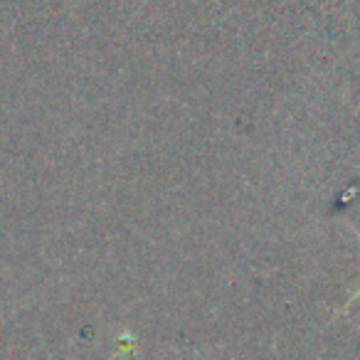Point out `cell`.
<instances>
[{
	"mask_svg": "<svg viewBox=\"0 0 360 360\" xmlns=\"http://www.w3.org/2000/svg\"><path fill=\"white\" fill-rule=\"evenodd\" d=\"M358 299H360V286H358V289L353 291V296H350V299H348V304H345V309H348L350 304H355V301H358Z\"/></svg>",
	"mask_w": 360,
	"mask_h": 360,
	"instance_id": "1",
	"label": "cell"
},
{
	"mask_svg": "<svg viewBox=\"0 0 360 360\" xmlns=\"http://www.w3.org/2000/svg\"><path fill=\"white\" fill-rule=\"evenodd\" d=\"M350 230H353V227H350ZM353 232H355V237H358V240H360V232H358V230H353Z\"/></svg>",
	"mask_w": 360,
	"mask_h": 360,
	"instance_id": "2",
	"label": "cell"
}]
</instances>
